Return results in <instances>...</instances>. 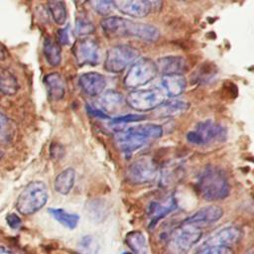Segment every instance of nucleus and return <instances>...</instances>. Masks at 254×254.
I'll return each instance as SVG.
<instances>
[{"label": "nucleus", "mask_w": 254, "mask_h": 254, "mask_svg": "<svg viewBox=\"0 0 254 254\" xmlns=\"http://www.w3.org/2000/svg\"><path fill=\"white\" fill-rule=\"evenodd\" d=\"M100 26L103 33L109 38H135L153 43L160 37V31L154 25L135 22L123 17H105L100 21Z\"/></svg>", "instance_id": "1"}, {"label": "nucleus", "mask_w": 254, "mask_h": 254, "mask_svg": "<svg viewBox=\"0 0 254 254\" xmlns=\"http://www.w3.org/2000/svg\"><path fill=\"white\" fill-rule=\"evenodd\" d=\"M162 135V126L154 123H146L122 129L115 134L114 139L118 149L126 156H130L145 146L150 140L158 139Z\"/></svg>", "instance_id": "2"}, {"label": "nucleus", "mask_w": 254, "mask_h": 254, "mask_svg": "<svg viewBox=\"0 0 254 254\" xmlns=\"http://www.w3.org/2000/svg\"><path fill=\"white\" fill-rule=\"evenodd\" d=\"M196 190L205 200H221L229 195L230 185L221 169L209 166L199 174L196 181Z\"/></svg>", "instance_id": "3"}, {"label": "nucleus", "mask_w": 254, "mask_h": 254, "mask_svg": "<svg viewBox=\"0 0 254 254\" xmlns=\"http://www.w3.org/2000/svg\"><path fill=\"white\" fill-rule=\"evenodd\" d=\"M202 237L200 228L182 223L167 234L166 248L168 254H187Z\"/></svg>", "instance_id": "4"}, {"label": "nucleus", "mask_w": 254, "mask_h": 254, "mask_svg": "<svg viewBox=\"0 0 254 254\" xmlns=\"http://www.w3.org/2000/svg\"><path fill=\"white\" fill-rule=\"evenodd\" d=\"M49 198L48 188L41 181L29 183L19 194L16 201L17 210L24 215H30L45 206Z\"/></svg>", "instance_id": "5"}, {"label": "nucleus", "mask_w": 254, "mask_h": 254, "mask_svg": "<svg viewBox=\"0 0 254 254\" xmlns=\"http://www.w3.org/2000/svg\"><path fill=\"white\" fill-rule=\"evenodd\" d=\"M226 137L227 129L222 124L212 120L197 123L195 129L187 134L188 142L195 146L221 143L226 140Z\"/></svg>", "instance_id": "6"}, {"label": "nucleus", "mask_w": 254, "mask_h": 254, "mask_svg": "<svg viewBox=\"0 0 254 254\" xmlns=\"http://www.w3.org/2000/svg\"><path fill=\"white\" fill-rule=\"evenodd\" d=\"M158 73L156 63L149 58L137 59L126 72L123 83L127 88H138L152 81Z\"/></svg>", "instance_id": "7"}, {"label": "nucleus", "mask_w": 254, "mask_h": 254, "mask_svg": "<svg viewBox=\"0 0 254 254\" xmlns=\"http://www.w3.org/2000/svg\"><path fill=\"white\" fill-rule=\"evenodd\" d=\"M140 53L127 44H119L109 48L105 55L104 68L108 72L118 73L123 71L130 64L135 62Z\"/></svg>", "instance_id": "8"}, {"label": "nucleus", "mask_w": 254, "mask_h": 254, "mask_svg": "<svg viewBox=\"0 0 254 254\" xmlns=\"http://www.w3.org/2000/svg\"><path fill=\"white\" fill-rule=\"evenodd\" d=\"M166 100L165 92L156 86L134 89L125 97V102L134 110L149 111L155 110Z\"/></svg>", "instance_id": "9"}, {"label": "nucleus", "mask_w": 254, "mask_h": 254, "mask_svg": "<svg viewBox=\"0 0 254 254\" xmlns=\"http://www.w3.org/2000/svg\"><path fill=\"white\" fill-rule=\"evenodd\" d=\"M158 176V167L150 157H141L133 161L126 169V180L132 185L152 183Z\"/></svg>", "instance_id": "10"}, {"label": "nucleus", "mask_w": 254, "mask_h": 254, "mask_svg": "<svg viewBox=\"0 0 254 254\" xmlns=\"http://www.w3.org/2000/svg\"><path fill=\"white\" fill-rule=\"evenodd\" d=\"M72 54L78 66H93L100 62L99 44L93 38L84 37L75 41L72 46Z\"/></svg>", "instance_id": "11"}, {"label": "nucleus", "mask_w": 254, "mask_h": 254, "mask_svg": "<svg viewBox=\"0 0 254 254\" xmlns=\"http://www.w3.org/2000/svg\"><path fill=\"white\" fill-rule=\"evenodd\" d=\"M114 8L122 14L133 18H144L152 12L161 10L163 2L161 1H143V0H119L113 1Z\"/></svg>", "instance_id": "12"}, {"label": "nucleus", "mask_w": 254, "mask_h": 254, "mask_svg": "<svg viewBox=\"0 0 254 254\" xmlns=\"http://www.w3.org/2000/svg\"><path fill=\"white\" fill-rule=\"evenodd\" d=\"M242 230L235 225L224 226L214 233H212L202 244L201 247H211V246H222L230 247L231 245L237 243L242 237Z\"/></svg>", "instance_id": "13"}, {"label": "nucleus", "mask_w": 254, "mask_h": 254, "mask_svg": "<svg viewBox=\"0 0 254 254\" xmlns=\"http://www.w3.org/2000/svg\"><path fill=\"white\" fill-rule=\"evenodd\" d=\"M177 200L173 195H169L161 200H153L147 207V217L149 226L154 227L161 219L169 215L177 208Z\"/></svg>", "instance_id": "14"}, {"label": "nucleus", "mask_w": 254, "mask_h": 254, "mask_svg": "<svg viewBox=\"0 0 254 254\" xmlns=\"http://www.w3.org/2000/svg\"><path fill=\"white\" fill-rule=\"evenodd\" d=\"M223 216V209L218 205H207L199 208L193 214L186 218L183 223L200 228L218 221Z\"/></svg>", "instance_id": "15"}, {"label": "nucleus", "mask_w": 254, "mask_h": 254, "mask_svg": "<svg viewBox=\"0 0 254 254\" xmlns=\"http://www.w3.org/2000/svg\"><path fill=\"white\" fill-rule=\"evenodd\" d=\"M78 84L82 91L91 96H99L106 87L105 76L96 71H88L79 75Z\"/></svg>", "instance_id": "16"}, {"label": "nucleus", "mask_w": 254, "mask_h": 254, "mask_svg": "<svg viewBox=\"0 0 254 254\" xmlns=\"http://www.w3.org/2000/svg\"><path fill=\"white\" fill-rule=\"evenodd\" d=\"M187 61L182 56H165L157 60L158 72L166 74H183L187 69Z\"/></svg>", "instance_id": "17"}, {"label": "nucleus", "mask_w": 254, "mask_h": 254, "mask_svg": "<svg viewBox=\"0 0 254 254\" xmlns=\"http://www.w3.org/2000/svg\"><path fill=\"white\" fill-rule=\"evenodd\" d=\"M44 83L47 87L49 97L53 100H61L65 94V81L59 72H51L44 77Z\"/></svg>", "instance_id": "18"}, {"label": "nucleus", "mask_w": 254, "mask_h": 254, "mask_svg": "<svg viewBox=\"0 0 254 254\" xmlns=\"http://www.w3.org/2000/svg\"><path fill=\"white\" fill-rule=\"evenodd\" d=\"M99 102L101 110L105 114L116 113L120 111L124 106L125 98L121 92L114 89H109L101 94Z\"/></svg>", "instance_id": "19"}, {"label": "nucleus", "mask_w": 254, "mask_h": 254, "mask_svg": "<svg viewBox=\"0 0 254 254\" xmlns=\"http://www.w3.org/2000/svg\"><path fill=\"white\" fill-rule=\"evenodd\" d=\"M190 104L188 101L180 100V99H169L165 100L161 105H159L155 109V115L166 118V117H174L185 113Z\"/></svg>", "instance_id": "20"}, {"label": "nucleus", "mask_w": 254, "mask_h": 254, "mask_svg": "<svg viewBox=\"0 0 254 254\" xmlns=\"http://www.w3.org/2000/svg\"><path fill=\"white\" fill-rule=\"evenodd\" d=\"M162 85L165 94L175 98L186 90L187 79L184 74H166L162 76Z\"/></svg>", "instance_id": "21"}, {"label": "nucleus", "mask_w": 254, "mask_h": 254, "mask_svg": "<svg viewBox=\"0 0 254 254\" xmlns=\"http://www.w3.org/2000/svg\"><path fill=\"white\" fill-rule=\"evenodd\" d=\"M125 243L132 251V254H150L147 238L140 230L128 232L125 236Z\"/></svg>", "instance_id": "22"}, {"label": "nucleus", "mask_w": 254, "mask_h": 254, "mask_svg": "<svg viewBox=\"0 0 254 254\" xmlns=\"http://www.w3.org/2000/svg\"><path fill=\"white\" fill-rule=\"evenodd\" d=\"M43 53L47 63L51 66H58L62 62V49L59 43L48 36L45 38L43 43Z\"/></svg>", "instance_id": "23"}, {"label": "nucleus", "mask_w": 254, "mask_h": 254, "mask_svg": "<svg viewBox=\"0 0 254 254\" xmlns=\"http://www.w3.org/2000/svg\"><path fill=\"white\" fill-rule=\"evenodd\" d=\"M75 182V172L72 168L62 171L55 180V190L61 194H67L73 188Z\"/></svg>", "instance_id": "24"}, {"label": "nucleus", "mask_w": 254, "mask_h": 254, "mask_svg": "<svg viewBox=\"0 0 254 254\" xmlns=\"http://www.w3.org/2000/svg\"><path fill=\"white\" fill-rule=\"evenodd\" d=\"M49 213L52 217L68 229H74L79 221V215L68 212L63 208H49Z\"/></svg>", "instance_id": "25"}, {"label": "nucleus", "mask_w": 254, "mask_h": 254, "mask_svg": "<svg viewBox=\"0 0 254 254\" xmlns=\"http://www.w3.org/2000/svg\"><path fill=\"white\" fill-rule=\"evenodd\" d=\"M19 84L16 77L5 69L0 70V91L7 95H12L17 92Z\"/></svg>", "instance_id": "26"}, {"label": "nucleus", "mask_w": 254, "mask_h": 254, "mask_svg": "<svg viewBox=\"0 0 254 254\" xmlns=\"http://www.w3.org/2000/svg\"><path fill=\"white\" fill-rule=\"evenodd\" d=\"M47 6L54 21L58 25H64L66 21L67 16L65 3L63 1H49L47 3Z\"/></svg>", "instance_id": "27"}, {"label": "nucleus", "mask_w": 254, "mask_h": 254, "mask_svg": "<svg viewBox=\"0 0 254 254\" xmlns=\"http://www.w3.org/2000/svg\"><path fill=\"white\" fill-rule=\"evenodd\" d=\"M74 31L79 37H86L94 32V26L86 14L79 12L75 17Z\"/></svg>", "instance_id": "28"}, {"label": "nucleus", "mask_w": 254, "mask_h": 254, "mask_svg": "<svg viewBox=\"0 0 254 254\" xmlns=\"http://www.w3.org/2000/svg\"><path fill=\"white\" fill-rule=\"evenodd\" d=\"M14 135V126L12 121L0 111V142L6 143L11 141Z\"/></svg>", "instance_id": "29"}, {"label": "nucleus", "mask_w": 254, "mask_h": 254, "mask_svg": "<svg viewBox=\"0 0 254 254\" xmlns=\"http://www.w3.org/2000/svg\"><path fill=\"white\" fill-rule=\"evenodd\" d=\"M88 4L91 6V8L98 14L102 16H106L111 13V11L114 9L113 1H107V0H93L89 1Z\"/></svg>", "instance_id": "30"}, {"label": "nucleus", "mask_w": 254, "mask_h": 254, "mask_svg": "<svg viewBox=\"0 0 254 254\" xmlns=\"http://www.w3.org/2000/svg\"><path fill=\"white\" fill-rule=\"evenodd\" d=\"M98 250L97 243L94 241L93 237L88 235L81 238L79 242L80 254H96Z\"/></svg>", "instance_id": "31"}, {"label": "nucleus", "mask_w": 254, "mask_h": 254, "mask_svg": "<svg viewBox=\"0 0 254 254\" xmlns=\"http://www.w3.org/2000/svg\"><path fill=\"white\" fill-rule=\"evenodd\" d=\"M195 254H234L231 247L222 246H211L201 247Z\"/></svg>", "instance_id": "32"}, {"label": "nucleus", "mask_w": 254, "mask_h": 254, "mask_svg": "<svg viewBox=\"0 0 254 254\" xmlns=\"http://www.w3.org/2000/svg\"><path fill=\"white\" fill-rule=\"evenodd\" d=\"M146 116L142 114H127L118 116L116 118H113L111 122L113 124H125V123H132V122H138L141 120H145Z\"/></svg>", "instance_id": "33"}, {"label": "nucleus", "mask_w": 254, "mask_h": 254, "mask_svg": "<svg viewBox=\"0 0 254 254\" xmlns=\"http://www.w3.org/2000/svg\"><path fill=\"white\" fill-rule=\"evenodd\" d=\"M59 45H67L69 43V36H68V29L67 27L58 30L57 33V40Z\"/></svg>", "instance_id": "34"}, {"label": "nucleus", "mask_w": 254, "mask_h": 254, "mask_svg": "<svg viewBox=\"0 0 254 254\" xmlns=\"http://www.w3.org/2000/svg\"><path fill=\"white\" fill-rule=\"evenodd\" d=\"M6 222L13 229L19 228L21 226V224H22L21 218L16 213H9V214H7Z\"/></svg>", "instance_id": "35"}, {"label": "nucleus", "mask_w": 254, "mask_h": 254, "mask_svg": "<svg viewBox=\"0 0 254 254\" xmlns=\"http://www.w3.org/2000/svg\"><path fill=\"white\" fill-rule=\"evenodd\" d=\"M51 157L54 160H60L64 156V147L59 143H53L51 145Z\"/></svg>", "instance_id": "36"}, {"label": "nucleus", "mask_w": 254, "mask_h": 254, "mask_svg": "<svg viewBox=\"0 0 254 254\" xmlns=\"http://www.w3.org/2000/svg\"><path fill=\"white\" fill-rule=\"evenodd\" d=\"M85 108H86L87 113H89L92 117L99 118V119H108V118H109V115L105 114L101 109L94 108L93 106H91V105H89V104H86Z\"/></svg>", "instance_id": "37"}, {"label": "nucleus", "mask_w": 254, "mask_h": 254, "mask_svg": "<svg viewBox=\"0 0 254 254\" xmlns=\"http://www.w3.org/2000/svg\"><path fill=\"white\" fill-rule=\"evenodd\" d=\"M0 254H11V252L8 251L6 248L0 246Z\"/></svg>", "instance_id": "38"}, {"label": "nucleus", "mask_w": 254, "mask_h": 254, "mask_svg": "<svg viewBox=\"0 0 254 254\" xmlns=\"http://www.w3.org/2000/svg\"><path fill=\"white\" fill-rule=\"evenodd\" d=\"M4 58V49L3 47L0 45V60Z\"/></svg>", "instance_id": "39"}, {"label": "nucleus", "mask_w": 254, "mask_h": 254, "mask_svg": "<svg viewBox=\"0 0 254 254\" xmlns=\"http://www.w3.org/2000/svg\"><path fill=\"white\" fill-rule=\"evenodd\" d=\"M122 254H132L131 252H128V251H126V252H123Z\"/></svg>", "instance_id": "40"}]
</instances>
